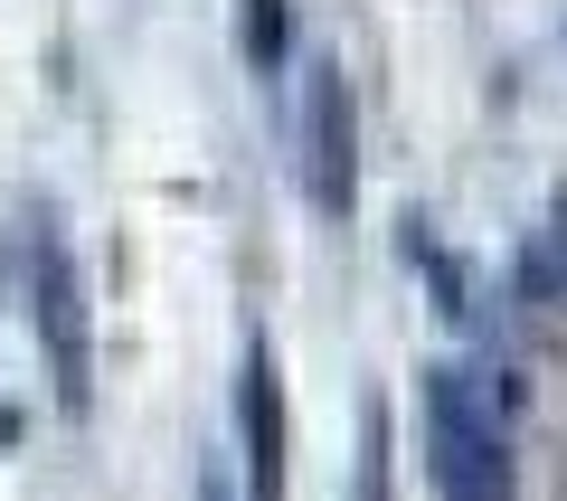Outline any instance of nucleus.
I'll use <instances>...</instances> for the list:
<instances>
[{"mask_svg": "<svg viewBox=\"0 0 567 501\" xmlns=\"http://www.w3.org/2000/svg\"><path fill=\"white\" fill-rule=\"evenodd\" d=\"M416 417H425V473L445 501H520V473H511V417L492 398L483 369L435 360L416 379Z\"/></svg>", "mask_w": 567, "mask_h": 501, "instance_id": "1", "label": "nucleus"}, {"mask_svg": "<svg viewBox=\"0 0 567 501\" xmlns=\"http://www.w3.org/2000/svg\"><path fill=\"white\" fill-rule=\"evenodd\" d=\"M20 275H29V321H39L48 341V379H58V407L66 417H85L95 407V321H85V275H76V246H66V227L29 218L20 237Z\"/></svg>", "mask_w": 567, "mask_h": 501, "instance_id": "2", "label": "nucleus"}, {"mask_svg": "<svg viewBox=\"0 0 567 501\" xmlns=\"http://www.w3.org/2000/svg\"><path fill=\"white\" fill-rule=\"evenodd\" d=\"M303 200L322 218H350L360 200V123H350V76L341 67H303Z\"/></svg>", "mask_w": 567, "mask_h": 501, "instance_id": "3", "label": "nucleus"}, {"mask_svg": "<svg viewBox=\"0 0 567 501\" xmlns=\"http://www.w3.org/2000/svg\"><path fill=\"white\" fill-rule=\"evenodd\" d=\"M246 501H284V379H275V350H246Z\"/></svg>", "mask_w": 567, "mask_h": 501, "instance_id": "4", "label": "nucleus"}, {"mask_svg": "<svg viewBox=\"0 0 567 501\" xmlns=\"http://www.w3.org/2000/svg\"><path fill=\"white\" fill-rule=\"evenodd\" d=\"M284 39H293V20H284V0H237V48L256 76H275L284 67Z\"/></svg>", "mask_w": 567, "mask_h": 501, "instance_id": "5", "label": "nucleus"}, {"mask_svg": "<svg viewBox=\"0 0 567 501\" xmlns=\"http://www.w3.org/2000/svg\"><path fill=\"white\" fill-rule=\"evenodd\" d=\"M199 501H227V482H218V473H199Z\"/></svg>", "mask_w": 567, "mask_h": 501, "instance_id": "6", "label": "nucleus"}, {"mask_svg": "<svg viewBox=\"0 0 567 501\" xmlns=\"http://www.w3.org/2000/svg\"><path fill=\"white\" fill-rule=\"evenodd\" d=\"M558 256H567V190H558Z\"/></svg>", "mask_w": 567, "mask_h": 501, "instance_id": "7", "label": "nucleus"}]
</instances>
